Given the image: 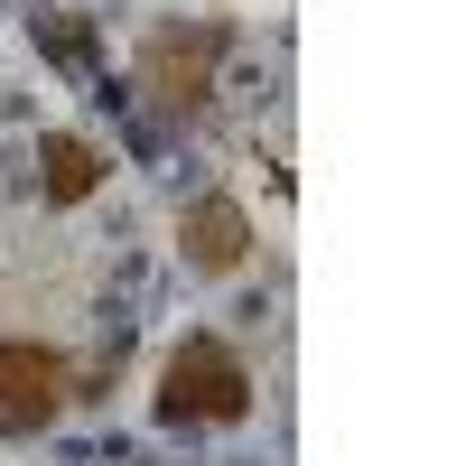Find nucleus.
Segmentation results:
<instances>
[{
  "label": "nucleus",
  "mask_w": 466,
  "mask_h": 466,
  "mask_svg": "<svg viewBox=\"0 0 466 466\" xmlns=\"http://www.w3.org/2000/svg\"><path fill=\"white\" fill-rule=\"evenodd\" d=\"M233 56V19H149L131 47V85L159 112H206Z\"/></svg>",
  "instance_id": "1"
},
{
  "label": "nucleus",
  "mask_w": 466,
  "mask_h": 466,
  "mask_svg": "<svg viewBox=\"0 0 466 466\" xmlns=\"http://www.w3.org/2000/svg\"><path fill=\"white\" fill-rule=\"evenodd\" d=\"M159 420L168 430H233V420H252V364L224 336H187L159 364Z\"/></svg>",
  "instance_id": "2"
},
{
  "label": "nucleus",
  "mask_w": 466,
  "mask_h": 466,
  "mask_svg": "<svg viewBox=\"0 0 466 466\" xmlns=\"http://www.w3.org/2000/svg\"><path fill=\"white\" fill-rule=\"evenodd\" d=\"M75 401V364L37 336H0V430H47V420Z\"/></svg>",
  "instance_id": "3"
},
{
  "label": "nucleus",
  "mask_w": 466,
  "mask_h": 466,
  "mask_svg": "<svg viewBox=\"0 0 466 466\" xmlns=\"http://www.w3.org/2000/svg\"><path fill=\"white\" fill-rule=\"evenodd\" d=\"M177 243H187V261H197V270H215V280H224V270L252 261V215L233 206V197H197V206L177 215Z\"/></svg>",
  "instance_id": "4"
},
{
  "label": "nucleus",
  "mask_w": 466,
  "mask_h": 466,
  "mask_svg": "<svg viewBox=\"0 0 466 466\" xmlns=\"http://www.w3.org/2000/svg\"><path fill=\"white\" fill-rule=\"evenodd\" d=\"M103 149L94 140H75V131H47V140H37V197H47V206H85L94 197V187H103Z\"/></svg>",
  "instance_id": "5"
}]
</instances>
